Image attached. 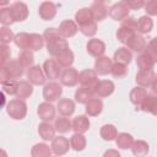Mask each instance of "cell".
<instances>
[{"label":"cell","mask_w":157,"mask_h":157,"mask_svg":"<svg viewBox=\"0 0 157 157\" xmlns=\"http://www.w3.org/2000/svg\"><path fill=\"white\" fill-rule=\"evenodd\" d=\"M110 74L114 77H117V78H121V77H124L128 74V67H126V65L115 63V64H113V67H112Z\"/></svg>","instance_id":"cell-46"},{"label":"cell","mask_w":157,"mask_h":157,"mask_svg":"<svg viewBox=\"0 0 157 157\" xmlns=\"http://www.w3.org/2000/svg\"><path fill=\"white\" fill-rule=\"evenodd\" d=\"M113 59H114L115 63H118V64L126 65V64H129V63L131 61L132 54H131V52H130L128 48L121 47V48H119V49L114 53V58H113Z\"/></svg>","instance_id":"cell-27"},{"label":"cell","mask_w":157,"mask_h":157,"mask_svg":"<svg viewBox=\"0 0 157 157\" xmlns=\"http://www.w3.org/2000/svg\"><path fill=\"white\" fill-rule=\"evenodd\" d=\"M59 36H60V33H59L58 29H55V28H47L45 32H44V34H43V38L48 43V42H50L52 39H54V38H56Z\"/></svg>","instance_id":"cell-50"},{"label":"cell","mask_w":157,"mask_h":157,"mask_svg":"<svg viewBox=\"0 0 157 157\" xmlns=\"http://www.w3.org/2000/svg\"><path fill=\"white\" fill-rule=\"evenodd\" d=\"M54 128H55L56 131L64 134V132H67L70 129H72V123L67 118H65V117L56 118L55 123H54Z\"/></svg>","instance_id":"cell-39"},{"label":"cell","mask_w":157,"mask_h":157,"mask_svg":"<svg viewBox=\"0 0 157 157\" xmlns=\"http://www.w3.org/2000/svg\"><path fill=\"white\" fill-rule=\"evenodd\" d=\"M113 92H114V83L112 81H108V80L99 81L94 88V96H97L98 98L108 97Z\"/></svg>","instance_id":"cell-11"},{"label":"cell","mask_w":157,"mask_h":157,"mask_svg":"<svg viewBox=\"0 0 157 157\" xmlns=\"http://www.w3.org/2000/svg\"><path fill=\"white\" fill-rule=\"evenodd\" d=\"M15 36L12 33V31L9 27H1L0 28V40L2 43V45H6L7 43H10L11 40H13Z\"/></svg>","instance_id":"cell-45"},{"label":"cell","mask_w":157,"mask_h":157,"mask_svg":"<svg viewBox=\"0 0 157 157\" xmlns=\"http://www.w3.org/2000/svg\"><path fill=\"white\" fill-rule=\"evenodd\" d=\"M63 93V87L58 82H50L47 83L43 88V97L47 102H54L56 101Z\"/></svg>","instance_id":"cell-4"},{"label":"cell","mask_w":157,"mask_h":157,"mask_svg":"<svg viewBox=\"0 0 157 157\" xmlns=\"http://www.w3.org/2000/svg\"><path fill=\"white\" fill-rule=\"evenodd\" d=\"M101 136L103 140L105 141H112L114 139H117L118 136V132H117V129L114 125L112 124H105L101 128Z\"/></svg>","instance_id":"cell-34"},{"label":"cell","mask_w":157,"mask_h":157,"mask_svg":"<svg viewBox=\"0 0 157 157\" xmlns=\"http://www.w3.org/2000/svg\"><path fill=\"white\" fill-rule=\"evenodd\" d=\"M156 75L153 70H147V71H139L136 74V82L140 87L145 88L148 86H152V82L155 80Z\"/></svg>","instance_id":"cell-19"},{"label":"cell","mask_w":157,"mask_h":157,"mask_svg":"<svg viewBox=\"0 0 157 157\" xmlns=\"http://www.w3.org/2000/svg\"><path fill=\"white\" fill-rule=\"evenodd\" d=\"M44 45V38L43 36H39L37 33L29 34V49L32 50H40Z\"/></svg>","instance_id":"cell-42"},{"label":"cell","mask_w":157,"mask_h":157,"mask_svg":"<svg viewBox=\"0 0 157 157\" xmlns=\"http://www.w3.org/2000/svg\"><path fill=\"white\" fill-rule=\"evenodd\" d=\"M129 6L130 10H137V9H141L142 6H145V2L142 0H130V1H125Z\"/></svg>","instance_id":"cell-53"},{"label":"cell","mask_w":157,"mask_h":157,"mask_svg":"<svg viewBox=\"0 0 157 157\" xmlns=\"http://www.w3.org/2000/svg\"><path fill=\"white\" fill-rule=\"evenodd\" d=\"M145 11L151 15V16H156L157 15V0H150L147 2H145Z\"/></svg>","instance_id":"cell-49"},{"label":"cell","mask_w":157,"mask_h":157,"mask_svg":"<svg viewBox=\"0 0 157 157\" xmlns=\"http://www.w3.org/2000/svg\"><path fill=\"white\" fill-rule=\"evenodd\" d=\"M113 63L108 56H99L96 59L94 63V71L98 75H107L112 71Z\"/></svg>","instance_id":"cell-12"},{"label":"cell","mask_w":157,"mask_h":157,"mask_svg":"<svg viewBox=\"0 0 157 157\" xmlns=\"http://www.w3.org/2000/svg\"><path fill=\"white\" fill-rule=\"evenodd\" d=\"M126 45L129 49L134 50V52H144L145 48H146V40L140 34H134L128 42H126Z\"/></svg>","instance_id":"cell-23"},{"label":"cell","mask_w":157,"mask_h":157,"mask_svg":"<svg viewBox=\"0 0 157 157\" xmlns=\"http://www.w3.org/2000/svg\"><path fill=\"white\" fill-rule=\"evenodd\" d=\"M134 34H135V31H134V29L121 26V27L118 29V32H117V38H118L119 42H121V43H126Z\"/></svg>","instance_id":"cell-43"},{"label":"cell","mask_w":157,"mask_h":157,"mask_svg":"<svg viewBox=\"0 0 157 157\" xmlns=\"http://www.w3.org/2000/svg\"><path fill=\"white\" fill-rule=\"evenodd\" d=\"M103 109V103L99 98H92L87 104H86V113L90 117H96L101 114Z\"/></svg>","instance_id":"cell-29"},{"label":"cell","mask_w":157,"mask_h":157,"mask_svg":"<svg viewBox=\"0 0 157 157\" xmlns=\"http://www.w3.org/2000/svg\"><path fill=\"white\" fill-rule=\"evenodd\" d=\"M50 147H52V151L56 156H63L69 151L71 145H70V141L66 137L58 136V137H54V140L52 141V146Z\"/></svg>","instance_id":"cell-7"},{"label":"cell","mask_w":157,"mask_h":157,"mask_svg":"<svg viewBox=\"0 0 157 157\" xmlns=\"http://www.w3.org/2000/svg\"><path fill=\"white\" fill-rule=\"evenodd\" d=\"M10 12L13 18V21H23L28 16V7L25 2H13L10 6Z\"/></svg>","instance_id":"cell-9"},{"label":"cell","mask_w":157,"mask_h":157,"mask_svg":"<svg viewBox=\"0 0 157 157\" xmlns=\"http://www.w3.org/2000/svg\"><path fill=\"white\" fill-rule=\"evenodd\" d=\"M90 9H91V12H92L93 20L96 22L104 20L108 15V9H107V6L104 5L103 1H94Z\"/></svg>","instance_id":"cell-18"},{"label":"cell","mask_w":157,"mask_h":157,"mask_svg":"<svg viewBox=\"0 0 157 157\" xmlns=\"http://www.w3.org/2000/svg\"><path fill=\"white\" fill-rule=\"evenodd\" d=\"M1 156H2V157H6V152H5V151H4V150H2V151H1Z\"/></svg>","instance_id":"cell-56"},{"label":"cell","mask_w":157,"mask_h":157,"mask_svg":"<svg viewBox=\"0 0 157 157\" xmlns=\"http://www.w3.org/2000/svg\"><path fill=\"white\" fill-rule=\"evenodd\" d=\"M152 90H153V92L155 93H157V75H156V77H155V80H153V82H152Z\"/></svg>","instance_id":"cell-55"},{"label":"cell","mask_w":157,"mask_h":157,"mask_svg":"<svg viewBox=\"0 0 157 157\" xmlns=\"http://www.w3.org/2000/svg\"><path fill=\"white\" fill-rule=\"evenodd\" d=\"M58 110L63 117H70L75 112V103L69 98H63L58 102Z\"/></svg>","instance_id":"cell-24"},{"label":"cell","mask_w":157,"mask_h":157,"mask_svg":"<svg viewBox=\"0 0 157 157\" xmlns=\"http://www.w3.org/2000/svg\"><path fill=\"white\" fill-rule=\"evenodd\" d=\"M33 92V87L28 81H20L18 82V88H17V93L16 97L18 99H26L28 98Z\"/></svg>","instance_id":"cell-30"},{"label":"cell","mask_w":157,"mask_h":157,"mask_svg":"<svg viewBox=\"0 0 157 157\" xmlns=\"http://www.w3.org/2000/svg\"><path fill=\"white\" fill-rule=\"evenodd\" d=\"M78 82H80V85L82 87L91 88L94 92V88H96V86H97V83L99 81L97 78V72L94 70L86 69V70H83V71H81L78 74Z\"/></svg>","instance_id":"cell-2"},{"label":"cell","mask_w":157,"mask_h":157,"mask_svg":"<svg viewBox=\"0 0 157 157\" xmlns=\"http://www.w3.org/2000/svg\"><path fill=\"white\" fill-rule=\"evenodd\" d=\"M75 21H76V23L78 25V27L85 26V25H88L90 22L94 21V20H93V16H92V12H91V9L83 7V9L78 10V11L75 13Z\"/></svg>","instance_id":"cell-22"},{"label":"cell","mask_w":157,"mask_h":157,"mask_svg":"<svg viewBox=\"0 0 157 157\" xmlns=\"http://www.w3.org/2000/svg\"><path fill=\"white\" fill-rule=\"evenodd\" d=\"M56 61L63 67H70L74 63V53L70 49H66L56 56Z\"/></svg>","instance_id":"cell-33"},{"label":"cell","mask_w":157,"mask_h":157,"mask_svg":"<svg viewBox=\"0 0 157 157\" xmlns=\"http://www.w3.org/2000/svg\"><path fill=\"white\" fill-rule=\"evenodd\" d=\"M39 118L43 120V121H50L54 119L55 117V108L49 103V102H44V103H40L38 105V110H37Z\"/></svg>","instance_id":"cell-14"},{"label":"cell","mask_w":157,"mask_h":157,"mask_svg":"<svg viewBox=\"0 0 157 157\" xmlns=\"http://www.w3.org/2000/svg\"><path fill=\"white\" fill-rule=\"evenodd\" d=\"M153 27V21L148 16H141L137 20V31L140 33H148Z\"/></svg>","instance_id":"cell-38"},{"label":"cell","mask_w":157,"mask_h":157,"mask_svg":"<svg viewBox=\"0 0 157 157\" xmlns=\"http://www.w3.org/2000/svg\"><path fill=\"white\" fill-rule=\"evenodd\" d=\"M93 96H94L93 90L87 88V87H82V86L80 88H77V91L75 92V99L82 104H87L93 98Z\"/></svg>","instance_id":"cell-25"},{"label":"cell","mask_w":157,"mask_h":157,"mask_svg":"<svg viewBox=\"0 0 157 157\" xmlns=\"http://www.w3.org/2000/svg\"><path fill=\"white\" fill-rule=\"evenodd\" d=\"M28 81L33 85H43L45 81V74L42 71L40 66H32L27 71Z\"/></svg>","instance_id":"cell-16"},{"label":"cell","mask_w":157,"mask_h":157,"mask_svg":"<svg viewBox=\"0 0 157 157\" xmlns=\"http://www.w3.org/2000/svg\"><path fill=\"white\" fill-rule=\"evenodd\" d=\"M104 50H105V44L101 39L92 38V39L88 40V43H87V53L90 55L99 58V56H103Z\"/></svg>","instance_id":"cell-10"},{"label":"cell","mask_w":157,"mask_h":157,"mask_svg":"<svg viewBox=\"0 0 157 157\" xmlns=\"http://www.w3.org/2000/svg\"><path fill=\"white\" fill-rule=\"evenodd\" d=\"M78 29L81 31L82 34H85V36H87V37H92V36H94L96 32H97V25H96V21H92V22H90L88 25L81 26V27H78Z\"/></svg>","instance_id":"cell-47"},{"label":"cell","mask_w":157,"mask_h":157,"mask_svg":"<svg viewBox=\"0 0 157 157\" xmlns=\"http://www.w3.org/2000/svg\"><path fill=\"white\" fill-rule=\"evenodd\" d=\"M55 128L48 123V121H43L42 124H39L38 126V134L39 136L45 140V141H49V140H54V136H55Z\"/></svg>","instance_id":"cell-21"},{"label":"cell","mask_w":157,"mask_h":157,"mask_svg":"<svg viewBox=\"0 0 157 157\" xmlns=\"http://www.w3.org/2000/svg\"><path fill=\"white\" fill-rule=\"evenodd\" d=\"M1 87H2V92L7 93V94H16L17 93V88H18V82L16 80H7L1 82Z\"/></svg>","instance_id":"cell-44"},{"label":"cell","mask_w":157,"mask_h":157,"mask_svg":"<svg viewBox=\"0 0 157 157\" xmlns=\"http://www.w3.org/2000/svg\"><path fill=\"white\" fill-rule=\"evenodd\" d=\"M136 64H137V67H139V71H147V70H152L153 69V65L155 63L146 55V54H141L137 56L136 59Z\"/></svg>","instance_id":"cell-36"},{"label":"cell","mask_w":157,"mask_h":157,"mask_svg":"<svg viewBox=\"0 0 157 157\" xmlns=\"http://www.w3.org/2000/svg\"><path fill=\"white\" fill-rule=\"evenodd\" d=\"M103 157H120V153L117 150H107L104 152Z\"/></svg>","instance_id":"cell-54"},{"label":"cell","mask_w":157,"mask_h":157,"mask_svg":"<svg viewBox=\"0 0 157 157\" xmlns=\"http://www.w3.org/2000/svg\"><path fill=\"white\" fill-rule=\"evenodd\" d=\"M47 49H48V53L50 55L58 56L64 50L69 49V44L61 36H59V37H56V38H54V39H52L50 42L47 43Z\"/></svg>","instance_id":"cell-5"},{"label":"cell","mask_w":157,"mask_h":157,"mask_svg":"<svg viewBox=\"0 0 157 157\" xmlns=\"http://www.w3.org/2000/svg\"><path fill=\"white\" fill-rule=\"evenodd\" d=\"M131 151L136 157H145L148 152V145L142 140L134 141V145L131 146Z\"/></svg>","instance_id":"cell-35"},{"label":"cell","mask_w":157,"mask_h":157,"mask_svg":"<svg viewBox=\"0 0 157 157\" xmlns=\"http://www.w3.org/2000/svg\"><path fill=\"white\" fill-rule=\"evenodd\" d=\"M6 112L13 119H23L27 114V105H26L25 101L16 98L7 103Z\"/></svg>","instance_id":"cell-1"},{"label":"cell","mask_w":157,"mask_h":157,"mask_svg":"<svg viewBox=\"0 0 157 157\" xmlns=\"http://www.w3.org/2000/svg\"><path fill=\"white\" fill-rule=\"evenodd\" d=\"M0 21H1V23H2L5 27L9 26V25H11L12 22H15L13 18H12V16H11L10 7H7V9H1V12H0Z\"/></svg>","instance_id":"cell-48"},{"label":"cell","mask_w":157,"mask_h":157,"mask_svg":"<svg viewBox=\"0 0 157 157\" xmlns=\"http://www.w3.org/2000/svg\"><path fill=\"white\" fill-rule=\"evenodd\" d=\"M32 157H50L52 148L45 144H36L31 151Z\"/></svg>","instance_id":"cell-32"},{"label":"cell","mask_w":157,"mask_h":157,"mask_svg":"<svg viewBox=\"0 0 157 157\" xmlns=\"http://www.w3.org/2000/svg\"><path fill=\"white\" fill-rule=\"evenodd\" d=\"M43 69H44V74L48 78L55 80V78L60 77V75H61V69H60V65L56 61V59L45 60L44 65H43Z\"/></svg>","instance_id":"cell-6"},{"label":"cell","mask_w":157,"mask_h":157,"mask_svg":"<svg viewBox=\"0 0 157 157\" xmlns=\"http://www.w3.org/2000/svg\"><path fill=\"white\" fill-rule=\"evenodd\" d=\"M39 16L44 20V21H49L52 18H54V16L56 15V7L53 2L50 1H44L40 4L39 9H38Z\"/></svg>","instance_id":"cell-17"},{"label":"cell","mask_w":157,"mask_h":157,"mask_svg":"<svg viewBox=\"0 0 157 157\" xmlns=\"http://www.w3.org/2000/svg\"><path fill=\"white\" fill-rule=\"evenodd\" d=\"M13 42L22 50L29 49V34L28 33H25V32L17 33L15 36V38H13Z\"/></svg>","instance_id":"cell-40"},{"label":"cell","mask_w":157,"mask_h":157,"mask_svg":"<svg viewBox=\"0 0 157 157\" xmlns=\"http://www.w3.org/2000/svg\"><path fill=\"white\" fill-rule=\"evenodd\" d=\"M70 145L75 151H82L86 147V137L82 134H74L70 137Z\"/></svg>","instance_id":"cell-37"},{"label":"cell","mask_w":157,"mask_h":157,"mask_svg":"<svg viewBox=\"0 0 157 157\" xmlns=\"http://www.w3.org/2000/svg\"><path fill=\"white\" fill-rule=\"evenodd\" d=\"M4 67L7 70L10 77H11L12 80L20 78V77L23 75V69H25V67L21 65V63H20L18 60H9V61L4 65Z\"/></svg>","instance_id":"cell-15"},{"label":"cell","mask_w":157,"mask_h":157,"mask_svg":"<svg viewBox=\"0 0 157 157\" xmlns=\"http://www.w3.org/2000/svg\"><path fill=\"white\" fill-rule=\"evenodd\" d=\"M140 108L144 112H148L153 115H157V97L152 94H147L144 102L140 104Z\"/></svg>","instance_id":"cell-26"},{"label":"cell","mask_w":157,"mask_h":157,"mask_svg":"<svg viewBox=\"0 0 157 157\" xmlns=\"http://www.w3.org/2000/svg\"><path fill=\"white\" fill-rule=\"evenodd\" d=\"M10 48L7 45H1V66H4L9 60H10Z\"/></svg>","instance_id":"cell-51"},{"label":"cell","mask_w":157,"mask_h":157,"mask_svg":"<svg viewBox=\"0 0 157 157\" xmlns=\"http://www.w3.org/2000/svg\"><path fill=\"white\" fill-rule=\"evenodd\" d=\"M60 82L64 86L72 87L78 82V72L74 67H67L64 71H61L60 75Z\"/></svg>","instance_id":"cell-8"},{"label":"cell","mask_w":157,"mask_h":157,"mask_svg":"<svg viewBox=\"0 0 157 157\" xmlns=\"http://www.w3.org/2000/svg\"><path fill=\"white\" fill-rule=\"evenodd\" d=\"M77 29H78V27H77L76 22H74L71 20H65L60 23L58 31H59V33L63 38H70V37L76 34Z\"/></svg>","instance_id":"cell-13"},{"label":"cell","mask_w":157,"mask_h":157,"mask_svg":"<svg viewBox=\"0 0 157 157\" xmlns=\"http://www.w3.org/2000/svg\"><path fill=\"white\" fill-rule=\"evenodd\" d=\"M115 142H117L118 147H120L123 150H126V148H131V146L134 145V139L130 134L121 132V134H118V136L115 139Z\"/></svg>","instance_id":"cell-31"},{"label":"cell","mask_w":157,"mask_h":157,"mask_svg":"<svg viewBox=\"0 0 157 157\" xmlns=\"http://www.w3.org/2000/svg\"><path fill=\"white\" fill-rule=\"evenodd\" d=\"M17 60L21 63V65H22L23 67H32L33 61H34V59H33V53H32L29 49L22 50V52L20 53Z\"/></svg>","instance_id":"cell-41"},{"label":"cell","mask_w":157,"mask_h":157,"mask_svg":"<svg viewBox=\"0 0 157 157\" xmlns=\"http://www.w3.org/2000/svg\"><path fill=\"white\" fill-rule=\"evenodd\" d=\"M129 11H130V9H129L128 4L125 1H120V2L114 4L109 9L108 15L115 21H124L126 17H129Z\"/></svg>","instance_id":"cell-3"},{"label":"cell","mask_w":157,"mask_h":157,"mask_svg":"<svg viewBox=\"0 0 157 157\" xmlns=\"http://www.w3.org/2000/svg\"><path fill=\"white\" fill-rule=\"evenodd\" d=\"M121 26L124 27H128V28H131V29H137V21L134 18V17H126L123 22H121Z\"/></svg>","instance_id":"cell-52"},{"label":"cell","mask_w":157,"mask_h":157,"mask_svg":"<svg viewBox=\"0 0 157 157\" xmlns=\"http://www.w3.org/2000/svg\"><path fill=\"white\" fill-rule=\"evenodd\" d=\"M90 129V120L86 115H78L72 120V130L75 134H83Z\"/></svg>","instance_id":"cell-20"},{"label":"cell","mask_w":157,"mask_h":157,"mask_svg":"<svg viewBox=\"0 0 157 157\" xmlns=\"http://www.w3.org/2000/svg\"><path fill=\"white\" fill-rule=\"evenodd\" d=\"M146 96H147L146 90L139 86V87H135V88H132V90L130 91L129 98H130V101H131L132 104L140 105V104L144 102V99L146 98Z\"/></svg>","instance_id":"cell-28"}]
</instances>
